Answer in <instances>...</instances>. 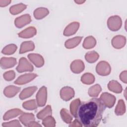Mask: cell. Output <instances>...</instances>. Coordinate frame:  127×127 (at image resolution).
Listing matches in <instances>:
<instances>
[{
	"label": "cell",
	"instance_id": "cell-1",
	"mask_svg": "<svg viewBox=\"0 0 127 127\" xmlns=\"http://www.w3.org/2000/svg\"><path fill=\"white\" fill-rule=\"evenodd\" d=\"M106 107L100 98H93L80 102L77 111V119L82 126L95 127L100 124Z\"/></svg>",
	"mask_w": 127,
	"mask_h": 127
},
{
	"label": "cell",
	"instance_id": "cell-2",
	"mask_svg": "<svg viewBox=\"0 0 127 127\" xmlns=\"http://www.w3.org/2000/svg\"><path fill=\"white\" fill-rule=\"evenodd\" d=\"M122 19L118 15L111 16L107 21V25L109 29L113 31L119 30L122 26Z\"/></svg>",
	"mask_w": 127,
	"mask_h": 127
},
{
	"label": "cell",
	"instance_id": "cell-3",
	"mask_svg": "<svg viewBox=\"0 0 127 127\" xmlns=\"http://www.w3.org/2000/svg\"><path fill=\"white\" fill-rule=\"evenodd\" d=\"M96 70L98 74L102 76H106L110 73L111 68L108 62L101 61L97 64Z\"/></svg>",
	"mask_w": 127,
	"mask_h": 127
},
{
	"label": "cell",
	"instance_id": "cell-4",
	"mask_svg": "<svg viewBox=\"0 0 127 127\" xmlns=\"http://www.w3.org/2000/svg\"><path fill=\"white\" fill-rule=\"evenodd\" d=\"M33 66L32 64L25 58H21L19 61V64L16 67V70L18 72L25 71H32Z\"/></svg>",
	"mask_w": 127,
	"mask_h": 127
},
{
	"label": "cell",
	"instance_id": "cell-5",
	"mask_svg": "<svg viewBox=\"0 0 127 127\" xmlns=\"http://www.w3.org/2000/svg\"><path fill=\"white\" fill-rule=\"evenodd\" d=\"M47 98V88L45 86H42L39 89L36 95V102L39 107L44 106L46 103Z\"/></svg>",
	"mask_w": 127,
	"mask_h": 127
},
{
	"label": "cell",
	"instance_id": "cell-6",
	"mask_svg": "<svg viewBox=\"0 0 127 127\" xmlns=\"http://www.w3.org/2000/svg\"><path fill=\"white\" fill-rule=\"evenodd\" d=\"M100 99L105 107L108 108H112L116 102V97L114 95L107 92L103 93L100 96Z\"/></svg>",
	"mask_w": 127,
	"mask_h": 127
},
{
	"label": "cell",
	"instance_id": "cell-7",
	"mask_svg": "<svg viewBox=\"0 0 127 127\" xmlns=\"http://www.w3.org/2000/svg\"><path fill=\"white\" fill-rule=\"evenodd\" d=\"M74 96V91L70 87L65 86L62 88L60 91V96L61 98L65 101L72 99Z\"/></svg>",
	"mask_w": 127,
	"mask_h": 127
},
{
	"label": "cell",
	"instance_id": "cell-8",
	"mask_svg": "<svg viewBox=\"0 0 127 127\" xmlns=\"http://www.w3.org/2000/svg\"><path fill=\"white\" fill-rule=\"evenodd\" d=\"M37 76V75L35 73H30L23 75H21L17 78V79L14 81V83L18 85H22L26 84Z\"/></svg>",
	"mask_w": 127,
	"mask_h": 127
},
{
	"label": "cell",
	"instance_id": "cell-9",
	"mask_svg": "<svg viewBox=\"0 0 127 127\" xmlns=\"http://www.w3.org/2000/svg\"><path fill=\"white\" fill-rule=\"evenodd\" d=\"M31 21V19L30 15L28 14H26L15 18L14 24L16 27L20 28L29 23Z\"/></svg>",
	"mask_w": 127,
	"mask_h": 127
},
{
	"label": "cell",
	"instance_id": "cell-10",
	"mask_svg": "<svg viewBox=\"0 0 127 127\" xmlns=\"http://www.w3.org/2000/svg\"><path fill=\"white\" fill-rule=\"evenodd\" d=\"M29 60L37 67L42 66L44 64V60L43 57L38 54H29L28 55Z\"/></svg>",
	"mask_w": 127,
	"mask_h": 127
},
{
	"label": "cell",
	"instance_id": "cell-11",
	"mask_svg": "<svg viewBox=\"0 0 127 127\" xmlns=\"http://www.w3.org/2000/svg\"><path fill=\"white\" fill-rule=\"evenodd\" d=\"M79 23L77 22H73L69 23L64 29L63 34L65 36H69L74 34L78 30Z\"/></svg>",
	"mask_w": 127,
	"mask_h": 127
},
{
	"label": "cell",
	"instance_id": "cell-12",
	"mask_svg": "<svg viewBox=\"0 0 127 127\" xmlns=\"http://www.w3.org/2000/svg\"><path fill=\"white\" fill-rule=\"evenodd\" d=\"M16 64V60L12 57H2L0 60V66L3 69H7L14 66Z\"/></svg>",
	"mask_w": 127,
	"mask_h": 127
},
{
	"label": "cell",
	"instance_id": "cell-13",
	"mask_svg": "<svg viewBox=\"0 0 127 127\" xmlns=\"http://www.w3.org/2000/svg\"><path fill=\"white\" fill-rule=\"evenodd\" d=\"M126 37L122 35H117L112 40V46L116 49H121L126 44Z\"/></svg>",
	"mask_w": 127,
	"mask_h": 127
},
{
	"label": "cell",
	"instance_id": "cell-14",
	"mask_svg": "<svg viewBox=\"0 0 127 127\" xmlns=\"http://www.w3.org/2000/svg\"><path fill=\"white\" fill-rule=\"evenodd\" d=\"M70 69L71 71L74 73H80L84 69V64L81 60H75L73 61L71 64Z\"/></svg>",
	"mask_w": 127,
	"mask_h": 127
},
{
	"label": "cell",
	"instance_id": "cell-15",
	"mask_svg": "<svg viewBox=\"0 0 127 127\" xmlns=\"http://www.w3.org/2000/svg\"><path fill=\"white\" fill-rule=\"evenodd\" d=\"M19 119L25 126H28V125L31 122L35 121V117L32 113H22L19 117Z\"/></svg>",
	"mask_w": 127,
	"mask_h": 127
},
{
	"label": "cell",
	"instance_id": "cell-16",
	"mask_svg": "<svg viewBox=\"0 0 127 127\" xmlns=\"http://www.w3.org/2000/svg\"><path fill=\"white\" fill-rule=\"evenodd\" d=\"M36 34V29L34 27H29L18 34V36L23 38H29Z\"/></svg>",
	"mask_w": 127,
	"mask_h": 127
},
{
	"label": "cell",
	"instance_id": "cell-17",
	"mask_svg": "<svg viewBox=\"0 0 127 127\" xmlns=\"http://www.w3.org/2000/svg\"><path fill=\"white\" fill-rule=\"evenodd\" d=\"M20 90V88L13 85H9L6 87L3 90L4 95L9 98L14 96Z\"/></svg>",
	"mask_w": 127,
	"mask_h": 127
},
{
	"label": "cell",
	"instance_id": "cell-18",
	"mask_svg": "<svg viewBox=\"0 0 127 127\" xmlns=\"http://www.w3.org/2000/svg\"><path fill=\"white\" fill-rule=\"evenodd\" d=\"M37 89L36 86H31L24 89L19 95V98L21 100H23L30 97Z\"/></svg>",
	"mask_w": 127,
	"mask_h": 127
},
{
	"label": "cell",
	"instance_id": "cell-19",
	"mask_svg": "<svg viewBox=\"0 0 127 127\" xmlns=\"http://www.w3.org/2000/svg\"><path fill=\"white\" fill-rule=\"evenodd\" d=\"M23 113L22 111L19 109H13L7 111L3 117L4 120H8L20 115Z\"/></svg>",
	"mask_w": 127,
	"mask_h": 127
},
{
	"label": "cell",
	"instance_id": "cell-20",
	"mask_svg": "<svg viewBox=\"0 0 127 127\" xmlns=\"http://www.w3.org/2000/svg\"><path fill=\"white\" fill-rule=\"evenodd\" d=\"M35 48V45L32 41H25L22 43L19 50L20 54H23L28 51H33Z\"/></svg>",
	"mask_w": 127,
	"mask_h": 127
},
{
	"label": "cell",
	"instance_id": "cell-21",
	"mask_svg": "<svg viewBox=\"0 0 127 127\" xmlns=\"http://www.w3.org/2000/svg\"><path fill=\"white\" fill-rule=\"evenodd\" d=\"M82 37H76L66 41L64 44L65 47L67 49H72L77 46L81 42Z\"/></svg>",
	"mask_w": 127,
	"mask_h": 127
},
{
	"label": "cell",
	"instance_id": "cell-22",
	"mask_svg": "<svg viewBox=\"0 0 127 127\" xmlns=\"http://www.w3.org/2000/svg\"><path fill=\"white\" fill-rule=\"evenodd\" d=\"M49 14L48 9L44 7H39L34 11V16L37 19H41Z\"/></svg>",
	"mask_w": 127,
	"mask_h": 127
},
{
	"label": "cell",
	"instance_id": "cell-23",
	"mask_svg": "<svg viewBox=\"0 0 127 127\" xmlns=\"http://www.w3.org/2000/svg\"><path fill=\"white\" fill-rule=\"evenodd\" d=\"M108 87L110 90L117 93H121L122 91L121 85L115 80L110 81L108 84Z\"/></svg>",
	"mask_w": 127,
	"mask_h": 127
},
{
	"label": "cell",
	"instance_id": "cell-24",
	"mask_svg": "<svg viewBox=\"0 0 127 127\" xmlns=\"http://www.w3.org/2000/svg\"><path fill=\"white\" fill-rule=\"evenodd\" d=\"M52 111L51 107L50 105H47L37 114V118L40 120H43L46 117L52 115Z\"/></svg>",
	"mask_w": 127,
	"mask_h": 127
},
{
	"label": "cell",
	"instance_id": "cell-25",
	"mask_svg": "<svg viewBox=\"0 0 127 127\" xmlns=\"http://www.w3.org/2000/svg\"><path fill=\"white\" fill-rule=\"evenodd\" d=\"M96 43V39L92 36L86 37L83 43V47L86 49H89L93 48Z\"/></svg>",
	"mask_w": 127,
	"mask_h": 127
},
{
	"label": "cell",
	"instance_id": "cell-26",
	"mask_svg": "<svg viewBox=\"0 0 127 127\" xmlns=\"http://www.w3.org/2000/svg\"><path fill=\"white\" fill-rule=\"evenodd\" d=\"M99 54L95 51L88 52L85 54V59L87 62L89 63H93L98 59Z\"/></svg>",
	"mask_w": 127,
	"mask_h": 127
},
{
	"label": "cell",
	"instance_id": "cell-27",
	"mask_svg": "<svg viewBox=\"0 0 127 127\" xmlns=\"http://www.w3.org/2000/svg\"><path fill=\"white\" fill-rule=\"evenodd\" d=\"M126 112V106L124 101L122 99H120L118 101V103L115 110V114L118 116H121L125 114Z\"/></svg>",
	"mask_w": 127,
	"mask_h": 127
},
{
	"label": "cell",
	"instance_id": "cell-28",
	"mask_svg": "<svg viewBox=\"0 0 127 127\" xmlns=\"http://www.w3.org/2000/svg\"><path fill=\"white\" fill-rule=\"evenodd\" d=\"M26 8V5L23 3H19L16 5L11 6L9 8V11L12 14H17L20 13Z\"/></svg>",
	"mask_w": 127,
	"mask_h": 127
},
{
	"label": "cell",
	"instance_id": "cell-29",
	"mask_svg": "<svg viewBox=\"0 0 127 127\" xmlns=\"http://www.w3.org/2000/svg\"><path fill=\"white\" fill-rule=\"evenodd\" d=\"M60 114L62 120L66 124H70L72 121V117L66 109L63 108L61 110Z\"/></svg>",
	"mask_w": 127,
	"mask_h": 127
},
{
	"label": "cell",
	"instance_id": "cell-30",
	"mask_svg": "<svg viewBox=\"0 0 127 127\" xmlns=\"http://www.w3.org/2000/svg\"><path fill=\"white\" fill-rule=\"evenodd\" d=\"M81 80L84 84H91L94 82L95 77L90 73H85L81 76Z\"/></svg>",
	"mask_w": 127,
	"mask_h": 127
},
{
	"label": "cell",
	"instance_id": "cell-31",
	"mask_svg": "<svg viewBox=\"0 0 127 127\" xmlns=\"http://www.w3.org/2000/svg\"><path fill=\"white\" fill-rule=\"evenodd\" d=\"M101 91V87L100 85L99 84H95L89 88L88 90V94L91 97H95L98 96Z\"/></svg>",
	"mask_w": 127,
	"mask_h": 127
},
{
	"label": "cell",
	"instance_id": "cell-32",
	"mask_svg": "<svg viewBox=\"0 0 127 127\" xmlns=\"http://www.w3.org/2000/svg\"><path fill=\"white\" fill-rule=\"evenodd\" d=\"M80 103V101L79 99L77 98L73 100L70 104V114L75 118L76 117V111Z\"/></svg>",
	"mask_w": 127,
	"mask_h": 127
},
{
	"label": "cell",
	"instance_id": "cell-33",
	"mask_svg": "<svg viewBox=\"0 0 127 127\" xmlns=\"http://www.w3.org/2000/svg\"><path fill=\"white\" fill-rule=\"evenodd\" d=\"M37 106L38 105L36 100L35 99L27 101L22 104L23 107L24 109L28 110H35L37 108Z\"/></svg>",
	"mask_w": 127,
	"mask_h": 127
},
{
	"label": "cell",
	"instance_id": "cell-34",
	"mask_svg": "<svg viewBox=\"0 0 127 127\" xmlns=\"http://www.w3.org/2000/svg\"><path fill=\"white\" fill-rule=\"evenodd\" d=\"M56 121L54 118L51 116H49L43 120L42 124L46 127H53L56 126Z\"/></svg>",
	"mask_w": 127,
	"mask_h": 127
},
{
	"label": "cell",
	"instance_id": "cell-35",
	"mask_svg": "<svg viewBox=\"0 0 127 127\" xmlns=\"http://www.w3.org/2000/svg\"><path fill=\"white\" fill-rule=\"evenodd\" d=\"M17 50V46L15 44H9L5 46L2 50V53L5 55H11Z\"/></svg>",
	"mask_w": 127,
	"mask_h": 127
},
{
	"label": "cell",
	"instance_id": "cell-36",
	"mask_svg": "<svg viewBox=\"0 0 127 127\" xmlns=\"http://www.w3.org/2000/svg\"><path fill=\"white\" fill-rule=\"evenodd\" d=\"M15 73L13 70H9L3 74V78L6 81H11L15 78Z\"/></svg>",
	"mask_w": 127,
	"mask_h": 127
},
{
	"label": "cell",
	"instance_id": "cell-37",
	"mask_svg": "<svg viewBox=\"0 0 127 127\" xmlns=\"http://www.w3.org/2000/svg\"><path fill=\"white\" fill-rule=\"evenodd\" d=\"M2 127H21L19 122L18 120H13L9 122L3 123L2 124Z\"/></svg>",
	"mask_w": 127,
	"mask_h": 127
},
{
	"label": "cell",
	"instance_id": "cell-38",
	"mask_svg": "<svg viewBox=\"0 0 127 127\" xmlns=\"http://www.w3.org/2000/svg\"><path fill=\"white\" fill-rule=\"evenodd\" d=\"M120 79L125 83H127V71H124L120 75Z\"/></svg>",
	"mask_w": 127,
	"mask_h": 127
},
{
	"label": "cell",
	"instance_id": "cell-39",
	"mask_svg": "<svg viewBox=\"0 0 127 127\" xmlns=\"http://www.w3.org/2000/svg\"><path fill=\"white\" fill-rule=\"evenodd\" d=\"M69 127H82V125L79 122V121L76 119L72 123H71L69 126Z\"/></svg>",
	"mask_w": 127,
	"mask_h": 127
},
{
	"label": "cell",
	"instance_id": "cell-40",
	"mask_svg": "<svg viewBox=\"0 0 127 127\" xmlns=\"http://www.w3.org/2000/svg\"><path fill=\"white\" fill-rule=\"evenodd\" d=\"M11 2V0H0V6L1 7L5 6Z\"/></svg>",
	"mask_w": 127,
	"mask_h": 127
},
{
	"label": "cell",
	"instance_id": "cell-41",
	"mask_svg": "<svg viewBox=\"0 0 127 127\" xmlns=\"http://www.w3.org/2000/svg\"><path fill=\"white\" fill-rule=\"evenodd\" d=\"M28 127H41V126L37 122H35V121L31 122L29 125Z\"/></svg>",
	"mask_w": 127,
	"mask_h": 127
},
{
	"label": "cell",
	"instance_id": "cell-42",
	"mask_svg": "<svg viewBox=\"0 0 127 127\" xmlns=\"http://www.w3.org/2000/svg\"><path fill=\"white\" fill-rule=\"evenodd\" d=\"M74 2H76L78 4H81V3H83L84 2H85V1H77V0H75Z\"/></svg>",
	"mask_w": 127,
	"mask_h": 127
}]
</instances>
